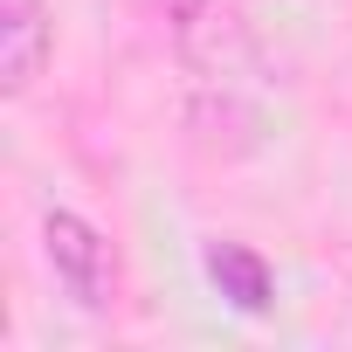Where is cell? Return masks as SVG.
<instances>
[{"label":"cell","instance_id":"6da1fadb","mask_svg":"<svg viewBox=\"0 0 352 352\" xmlns=\"http://www.w3.org/2000/svg\"><path fill=\"white\" fill-rule=\"evenodd\" d=\"M42 256H49L56 283H63L83 311H111V297H118V249H111V235H104L97 221L56 208V214L42 221Z\"/></svg>","mask_w":352,"mask_h":352},{"label":"cell","instance_id":"7a4b0ae2","mask_svg":"<svg viewBox=\"0 0 352 352\" xmlns=\"http://www.w3.org/2000/svg\"><path fill=\"white\" fill-rule=\"evenodd\" d=\"M49 49H56V21L42 0H0V90L28 97L35 76L49 69Z\"/></svg>","mask_w":352,"mask_h":352},{"label":"cell","instance_id":"3957f363","mask_svg":"<svg viewBox=\"0 0 352 352\" xmlns=\"http://www.w3.org/2000/svg\"><path fill=\"white\" fill-rule=\"evenodd\" d=\"M208 276H214V290L235 304V311H270L276 304V276H270V263L256 256V249H242V242H214L208 249Z\"/></svg>","mask_w":352,"mask_h":352}]
</instances>
